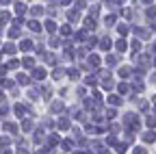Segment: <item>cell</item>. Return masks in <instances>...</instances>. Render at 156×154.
<instances>
[]
</instances>
